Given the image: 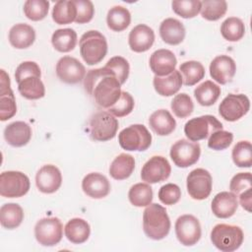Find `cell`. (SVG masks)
<instances>
[{"mask_svg": "<svg viewBox=\"0 0 252 252\" xmlns=\"http://www.w3.org/2000/svg\"><path fill=\"white\" fill-rule=\"evenodd\" d=\"M84 87L95 103L106 109L119 99L122 92L115 74L105 67L89 70L84 79Z\"/></svg>", "mask_w": 252, "mask_h": 252, "instance_id": "1", "label": "cell"}, {"mask_svg": "<svg viewBox=\"0 0 252 252\" xmlns=\"http://www.w3.org/2000/svg\"><path fill=\"white\" fill-rule=\"evenodd\" d=\"M143 229L151 239L164 238L170 230V220L165 208L156 203L147 206L143 214Z\"/></svg>", "mask_w": 252, "mask_h": 252, "instance_id": "2", "label": "cell"}, {"mask_svg": "<svg viewBox=\"0 0 252 252\" xmlns=\"http://www.w3.org/2000/svg\"><path fill=\"white\" fill-rule=\"evenodd\" d=\"M80 53L88 65L99 63L107 53V41L98 31L85 32L79 41Z\"/></svg>", "mask_w": 252, "mask_h": 252, "instance_id": "3", "label": "cell"}, {"mask_svg": "<svg viewBox=\"0 0 252 252\" xmlns=\"http://www.w3.org/2000/svg\"><path fill=\"white\" fill-rule=\"evenodd\" d=\"M244 239L242 229L237 225L219 223L211 231L212 243L220 251L232 252L238 249Z\"/></svg>", "mask_w": 252, "mask_h": 252, "instance_id": "4", "label": "cell"}, {"mask_svg": "<svg viewBox=\"0 0 252 252\" xmlns=\"http://www.w3.org/2000/svg\"><path fill=\"white\" fill-rule=\"evenodd\" d=\"M118 142L126 151H146L152 144V135L146 126L133 124L124 128L118 135Z\"/></svg>", "mask_w": 252, "mask_h": 252, "instance_id": "5", "label": "cell"}, {"mask_svg": "<svg viewBox=\"0 0 252 252\" xmlns=\"http://www.w3.org/2000/svg\"><path fill=\"white\" fill-rule=\"evenodd\" d=\"M118 130V120L108 111H97L90 120V136L94 141L113 139Z\"/></svg>", "mask_w": 252, "mask_h": 252, "instance_id": "6", "label": "cell"}, {"mask_svg": "<svg viewBox=\"0 0 252 252\" xmlns=\"http://www.w3.org/2000/svg\"><path fill=\"white\" fill-rule=\"evenodd\" d=\"M218 130H222L221 122L210 114L192 118L184 125V133L192 142L207 139L213 132Z\"/></svg>", "mask_w": 252, "mask_h": 252, "instance_id": "7", "label": "cell"}, {"mask_svg": "<svg viewBox=\"0 0 252 252\" xmlns=\"http://www.w3.org/2000/svg\"><path fill=\"white\" fill-rule=\"evenodd\" d=\"M30 179L21 171H3L0 174V195L5 198H20L30 190Z\"/></svg>", "mask_w": 252, "mask_h": 252, "instance_id": "8", "label": "cell"}, {"mask_svg": "<svg viewBox=\"0 0 252 252\" xmlns=\"http://www.w3.org/2000/svg\"><path fill=\"white\" fill-rule=\"evenodd\" d=\"M34 236L42 246H54L63 236V224L58 218H44L34 226Z\"/></svg>", "mask_w": 252, "mask_h": 252, "instance_id": "9", "label": "cell"}, {"mask_svg": "<svg viewBox=\"0 0 252 252\" xmlns=\"http://www.w3.org/2000/svg\"><path fill=\"white\" fill-rule=\"evenodd\" d=\"M201 155V147L196 142L189 140H178L171 146L170 158L178 167H189L195 164Z\"/></svg>", "mask_w": 252, "mask_h": 252, "instance_id": "10", "label": "cell"}, {"mask_svg": "<svg viewBox=\"0 0 252 252\" xmlns=\"http://www.w3.org/2000/svg\"><path fill=\"white\" fill-rule=\"evenodd\" d=\"M250 108L249 98L242 94H229L219 105L220 115L226 121L233 122L243 117Z\"/></svg>", "mask_w": 252, "mask_h": 252, "instance_id": "11", "label": "cell"}, {"mask_svg": "<svg viewBox=\"0 0 252 252\" xmlns=\"http://www.w3.org/2000/svg\"><path fill=\"white\" fill-rule=\"evenodd\" d=\"M187 192L194 200H204L212 192L213 179L211 173L204 168L193 169L186 179Z\"/></svg>", "mask_w": 252, "mask_h": 252, "instance_id": "12", "label": "cell"}, {"mask_svg": "<svg viewBox=\"0 0 252 252\" xmlns=\"http://www.w3.org/2000/svg\"><path fill=\"white\" fill-rule=\"evenodd\" d=\"M175 234L184 246H193L201 238V224L193 215L180 216L175 222Z\"/></svg>", "mask_w": 252, "mask_h": 252, "instance_id": "13", "label": "cell"}, {"mask_svg": "<svg viewBox=\"0 0 252 252\" xmlns=\"http://www.w3.org/2000/svg\"><path fill=\"white\" fill-rule=\"evenodd\" d=\"M171 172L168 160L161 156L152 157L142 167L141 178L150 184L166 180Z\"/></svg>", "mask_w": 252, "mask_h": 252, "instance_id": "14", "label": "cell"}, {"mask_svg": "<svg viewBox=\"0 0 252 252\" xmlns=\"http://www.w3.org/2000/svg\"><path fill=\"white\" fill-rule=\"evenodd\" d=\"M56 75L66 84H78L85 79L86 68L78 59L63 56L56 64Z\"/></svg>", "mask_w": 252, "mask_h": 252, "instance_id": "15", "label": "cell"}, {"mask_svg": "<svg viewBox=\"0 0 252 252\" xmlns=\"http://www.w3.org/2000/svg\"><path fill=\"white\" fill-rule=\"evenodd\" d=\"M232 193L239 197V203L247 212H251L252 205V176L250 172H239L235 174L229 184Z\"/></svg>", "mask_w": 252, "mask_h": 252, "instance_id": "16", "label": "cell"}, {"mask_svg": "<svg viewBox=\"0 0 252 252\" xmlns=\"http://www.w3.org/2000/svg\"><path fill=\"white\" fill-rule=\"evenodd\" d=\"M62 183V175L58 167L45 164L39 168L35 175V184L38 190L45 194L56 192Z\"/></svg>", "mask_w": 252, "mask_h": 252, "instance_id": "17", "label": "cell"}, {"mask_svg": "<svg viewBox=\"0 0 252 252\" xmlns=\"http://www.w3.org/2000/svg\"><path fill=\"white\" fill-rule=\"evenodd\" d=\"M236 72L234 60L228 55H219L210 64L211 77L220 85H225L233 79Z\"/></svg>", "mask_w": 252, "mask_h": 252, "instance_id": "18", "label": "cell"}, {"mask_svg": "<svg viewBox=\"0 0 252 252\" xmlns=\"http://www.w3.org/2000/svg\"><path fill=\"white\" fill-rule=\"evenodd\" d=\"M176 57L168 49H158L150 57V67L156 76L164 77L175 70Z\"/></svg>", "mask_w": 252, "mask_h": 252, "instance_id": "19", "label": "cell"}, {"mask_svg": "<svg viewBox=\"0 0 252 252\" xmlns=\"http://www.w3.org/2000/svg\"><path fill=\"white\" fill-rule=\"evenodd\" d=\"M82 189L89 197L101 199L108 195L110 191V183L101 173L91 172L84 177L82 181Z\"/></svg>", "mask_w": 252, "mask_h": 252, "instance_id": "20", "label": "cell"}, {"mask_svg": "<svg viewBox=\"0 0 252 252\" xmlns=\"http://www.w3.org/2000/svg\"><path fill=\"white\" fill-rule=\"evenodd\" d=\"M155 41V32L147 25L140 24L134 27L128 37V43L134 52H145L149 50Z\"/></svg>", "mask_w": 252, "mask_h": 252, "instance_id": "21", "label": "cell"}, {"mask_svg": "<svg viewBox=\"0 0 252 252\" xmlns=\"http://www.w3.org/2000/svg\"><path fill=\"white\" fill-rule=\"evenodd\" d=\"M17 112V105L14 93L10 87V78L6 72L1 70V91H0V120L6 121L12 118Z\"/></svg>", "mask_w": 252, "mask_h": 252, "instance_id": "22", "label": "cell"}, {"mask_svg": "<svg viewBox=\"0 0 252 252\" xmlns=\"http://www.w3.org/2000/svg\"><path fill=\"white\" fill-rule=\"evenodd\" d=\"M238 208L237 196L232 192L218 193L212 201V212L220 219L232 217Z\"/></svg>", "mask_w": 252, "mask_h": 252, "instance_id": "23", "label": "cell"}, {"mask_svg": "<svg viewBox=\"0 0 252 252\" xmlns=\"http://www.w3.org/2000/svg\"><path fill=\"white\" fill-rule=\"evenodd\" d=\"M32 137L31 126L24 121H15L6 126L4 138L13 147H23L27 145Z\"/></svg>", "mask_w": 252, "mask_h": 252, "instance_id": "24", "label": "cell"}, {"mask_svg": "<svg viewBox=\"0 0 252 252\" xmlns=\"http://www.w3.org/2000/svg\"><path fill=\"white\" fill-rule=\"evenodd\" d=\"M159 35L161 39L170 45L181 43L185 37V28L177 19L167 18L159 26Z\"/></svg>", "mask_w": 252, "mask_h": 252, "instance_id": "25", "label": "cell"}, {"mask_svg": "<svg viewBox=\"0 0 252 252\" xmlns=\"http://www.w3.org/2000/svg\"><path fill=\"white\" fill-rule=\"evenodd\" d=\"M34 29L28 24H16L9 31V41L15 48H28L34 42Z\"/></svg>", "mask_w": 252, "mask_h": 252, "instance_id": "26", "label": "cell"}, {"mask_svg": "<svg viewBox=\"0 0 252 252\" xmlns=\"http://www.w3.org/2000/svg\"><path fill=\"white\" fill-rule=\"evenodd\" d=\"M151 129L159 136H166L172 133L176 127V121L166 109H158L153 112L149 118Z\"/></svg>", "mask_w": 252, "mask_h": 252, "instance_id": "27", "label": "cell"}, {"mask_svg": "<svg viewBox=\"0 0 252 252\" xmlns=\"http://www.w3.org/2000/svg\"><path fill=\"white\" fill-rule=\"evenodd\" d=\"M154 88L156 92L162 96H170L175 94L181 88L182 76L178 70H174L167 76L164 77H154Z\"/></svg>", "mask_w": 252, "mask_h": 252, "instance_id": "28", "label": "cell"}, {"mask_svg": "<svg viewBox=\"0 0 252 252\" xmlns=\"http://www.w3.org/2000/svg\"><path fill=\"white\" fill-rule=\"evenodd\" d=\"M65 236L67 239L74 244H81L88 240L91 227L87 220L81 218L71 219L64 227Z\"/></svg>", "mask_w": 252, "mask_h": 252, "instance_id": "29", "label": "cell"}, {"mask_svg": "<svg viewBox=\"0 0 252 252\" xmlns=\"http://www.w3.org/2000/svg\"><path fill=\"white\" fill-rule=\"evenodd\" d=\"M135 159L129 154H120L117 156L109 166V174L116 180L128 178L134 171Z\"/></svg>", "mask_w": 252, "mask_h": 252, "instance_id": "30", "label": "cell"}, {"mask_svg": "<svg viewBox=\"0 0 252 252\" xmlns=\"http://www.w3.org/2000/svg\"><path fill=\"white\" fill-rule=\"evenodd\" d=\"M24 220V211L22 207L15 203L4 204L0 209V222L7 229L18 227Z\"/></svg>", "mask_w": 252, "mask_h": 252, "instance_id": "31", "label": "cell"}, {"mask_svg": "<svg viewBox=\"0 0 252 252\" xmlns=\"http://www.w3.org/2000/svg\"><path fill=\"white\" fill-rule=\"evenodd\" d=\"M19 93L28 99H38L44 96L45 88L40 77L30 76L18 83Z\"/></svg>", "mask_w": 252, "mask_h": 252, "instance_id": "32", "label": "cell"}, {"mask_svg": "<svg viewBox=\"0 0 252 252\" xmlns=\"http://www.w3.org/2000/svg\"><path fill=\"white\" fill-rule=\"evenodd\" d=\"M53 47L59 52H70L77 44V32L73 29H58L51 36Z\"/></svg>", "mask_w": 252, "mask_h": 252, "instance_id": "33", "label": "cell"}, {"mask_svg": "<svg viewBox=\"0 0 252 252\" xmlns=\"http://www.w3.org/2000/svg\"><path fill=\"white\" fill-rule=\"evenodd\" d=\"M220 95V87L208 80L200 84L194 90V96L203 106L213 105Z\"/></svg>", "mask_w": 252, "mask_h": 252, "instance_id": "34", "label": "cell"}, {"mask_svg": "<svg viewBox=\"0 0 252 252\" xmlns=\"http://www.w3.org/2000/svg\"><path fill=\"white\" fill-rule=\"evenodd\" d=\"M76 16L77 8L73 0H59L52 9V19L58 25L71 24Z\"/></svg>", "mask_w": 252, "mask_h": 252, "instance_id": "35", "label": "cell"}, {"mask_svg": "<svg viewBox=\"0 0 252 252\" xmlns=\"http://www.w3.org/2000/svg\"><path fill=\"white\" fill-rule=\"evenodd\" d=\"M107 27L113 32H122L126 30L131 23V14L123 6H114L109 9L106 16Z\"/></svg>", "mask_w": 252, "mask_h": 252, "instance_id": "36", "label": "cell"}, {"mask_svg": "<svg viewBox=\"0 0 252 252\" xmlns=\"http://www.w3.org/2000/svg\"><path fill=\"white\" fill-rule=\"evenodd\" d=\"M179 72L182 74V82L185 86H194L205 76V68L202 63L194 60L186 61L179 66Z\"/></svg>", "mask_w": 252, "mask_h": 252, "instance_id": "37", "label": "cell"}, {"mask_svg": "<svg viewBox=\"0 0 252 252\" xmlns=\"http://www.w3.org/2000/svg\"><path fill=\"white\" fill-rule=\"evenodd\" d=\"M220 33L222 37L228 41H238L245 33L244 23L239 18L229 17L222 22Z\"/></svg>", "mask_w": 252, "mask_h": 252, "instance_id": "38", "label": "cell"}, {"mask_svg": "<svg viewBox=\"0 0 252 252\" xmlns=\"http://www.w3.org/2000/svg\"><path fill=\"white\" fill-rule=\"evenodd\" d=\"M128 198L135 207H147L153 201V189L148 183L134 184L129 190Z\"/></svg>", "mask_w": 252, "mask_h": 252, "instance_id": "39", "label": "cell"}, {"mask_svg": "<svg viewBox=\"0 0 252 252\" xmlns=\"http://www.w3.org/2000/svg\"><path fill=\"white\" fill-rule=\"evenodd\" d=\"M227 10V3L224 0H204L201 1V15L208 21H218L224 16Z\"/></svg>", "mask_w": 252, "mask_h": 252, "instance_id": "40", "label": "cell"}, {"mask_svg": "<svg viewBox=\"0 0 252 252\" xmlns=\"http://www.w3.org/2000/svg\"><path fill=\"white\" fill-rule=\"evenodd\" d=\"M232 160L238 167H251L252 146L249 141H240L232 149Z\"/></svg>", "mask_w": 252, "mask_h": 252, "instance_id": "41", "label": "cell"}, {"mask_svg": "<svg viewBox=\"0 0 252 252\" xmlns=\"http://www.w3.org/2000/svg\"><path fill=\"white\" fill-rule=\"evenodd\" d=\"M49 9V2L46 0H28L24 4V13L32 21L43 20Z\"/></svg>", "mask_w": 252, "mask_h": 252, "instance_id": "42", "label": "cell"}, {"mask_svg": "<svg viewBox=\"0 0 252 252\" xmlns=\"http://www.w3.org/2000/svg\"><path fill=\"white\" fill-rule=\"evenodd\" d=\"M174 13L184 19L196 17L201 10V1L199 0H175L171 3Z\"/></svg>", "mask_w": 252, "mask_h": 252, "instance_id": "43", "label": "cell"}, {"mask_svg": "<svg viewBox=\"0 0 252 252\" xmlns=\"http://www.w3.org/2000/svg\"><path fill=\"white\" fill-rule=\"evenodd\" d=\"M170 107L175 116L179 118H186L193 112L194 104L191 97L187 94L181 93L173 97Z\"/></svg>", "mask_w": 252, "mask_h": 252, "instance_id": "44", "label": "cell"}, {"mask_svg": "<svg viewBox=\"0 0 252 252\" xmlns=\"http://www.w3.org/2000/svg\"><path fill=\"white\" fill-rule=\"evenodd\" d=\"M135 106V101L132 95L125 91L121 92L119 99L109 108L107 111L116 117H123L132 112Z\"/></svg>", "mask_w": 252, "mask_h": 252, "instance_id": "45", "label": "cell"}, {"mask_svg": "<svg viewBox=\"0 0 252 252\" xmlns=\"http://www.w3.org/2000/svg\"><path fill=\"white\" fill-rule=\"evenodd\" d=\"M104 67L115 74L116 78L118 79L121 85H123L127 81L129 76L130 66L128 61L124 57L114 56L107 61Z\"/></svg>", "mask_w": 252, "mask_h": 252, "instance_id": "46", "label": "cell"}, {"mask_svg": "<svg viewBox=\"0 0 252 252\" xmlns=\"http://www.w3.org/2000/svg\"><path fill=\"white\" fill-rule=\"evenodd\" d=\"M233 140L231 132L224 130H218L213 132L208 140V147L215 151H221L228 148Z\"/></svg>", "mask_w": 252, "mask_h": 252, "instance_id": "47", "label": "cell"}, {"mask_svg": "<svg viewBox=\"0 0 252 252\" xmlns=\"http://www.w3.org/2000/svg\"><path fill=\"white\" fill-rule=\"evenodd\" d=\"M181 197V190L178 185L173 183H167L162 185L158 190V199L164 205H174Z\"/></svg>", "mask_w": 252, "mask_h": 252, "instance_id": "48", "label": "cell"}, {"mask_svg": "<svg viewBox=\"0 0 252 252\" xmlns=\"http://www.w3.org/2000/svg\"><path fill=\"white\" fill-rule=\"evenodd\" d=\"M77 8V16L75 22L77 24H86L89 23L94 15V4L90 0H73Z\"/></svg>", "mask_w": 252, "mask_h": 252, "instance_id": "49", "label": "cell"}, {"mask_svg": "<svg viewBox=\"0 0 252 252\" xmlns=\"http://www.w3.org/2000/svg\"><path fill=\"white\" fill-rule=\"evenodd\" d=\"M30 76H37L41 77L40 68L37 63L33 61H25L22 62L16 69L15 79L17 83H20L23 79Z\"/></svg>", "mask_w": 252, "mask_h": 252, "instance_id": "50", "label": "cell"}]
</instances>
